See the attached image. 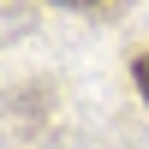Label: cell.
Here are the masks:
<instances>
[{
    "label": "cell",
    "mask_w": 149,
    "mask_h": 149,
    "mask_svg": "<svg viewBox=\"0 0 149 149\" xmlns=\"http://www.w3.org/2000/svg\"><path fill=\"white\" fill-rule=\"evenodd\" d=\"M137 90H143V102H149V54L137 60Z\"/></svg>",
    "instance_id": "obj_1"
}]
</instances>
